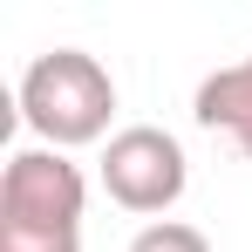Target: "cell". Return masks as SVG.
I'll use <instances>...</instances> for the list:
<instances>
[{
    "mask_svg": "<svg viewBox=\"0 0 252 252\" xmlns=\"http://www.w3.org/2000/svg\"><path fill=\"white\" fill-rule=\"evenodd\" d=\"M116 116V82L89 48H48L21 75V123L41 136L48 150H82L109 136Z\"/></svg>",
    "mask_w": 252,
    "mask_h": 252,
    "instance_id": "obj_1",
    "label": "cell"
},
{
    "mask_svg": "<svg viewBox=\"0 0 252 252\" xmlns=\"http://www.w3.org/2000/svg\"><path fill=\"white\" fill-rule=\"evenodd\" d=\"M184 184H191V164H184V143H177L170 129L129 123V129H116V136L102 143V191L123 211H136V218L157 225V211L177 205Z\"/></svg>",
    "mask_w": 252,
    "mask_h": 252,
    "instance_id": "obj_2",
    "label": "cell"
},
{
    "mask_svg": "<svg viewBox=\"0 0 252 252\" xmlns=\"http://www.w3.org/2000/svg\"><path fill=\"white\" fill-rule=\"evenodd\" d=\"M82 211H89V177H82V164H68V150L28 143V150L7 157L0 218H14V225H75L82 232Z\"/></svg>",
    "mask_w": 252,
    "mask_h": 252,
    "instance_id": "obj_3",
    "label": "cell"
},
{
    "mask_svg": "<svg viewBox=\"0 0 252 252\" xmlns=\"http://www.w3.org/2000/svg\"><path fill=\"white\" fill-rule=\"evenodd\" d=\"M191 116L218 136H232L239 143V157L252 164V55L246 62H232V68H211L198 95H191Z\"/></svg>",
    "mask_w": 252,
    "mask_h": 252,
    "instance_id": "obj_4",
    "label": "cell"
},
{
    "mask_svg": "<svg viewBox=\"0 0 252 252\" xmlns=\"http://www.w3.org/2000/svg\"><path fill=\"white\" fill-rule=\"evenodd\" d=\"M0 252H82L75 225H14L0 218Z\"/></svg>",
    "mask_w": 252,
    "mask_h": 252,
    "instance_id": "obj_5",
    "label": "cell"
},
{
    "mask_svg": "<svg viewBox=\"0 0 252 252\" xmlns=\"http://www.w3.org/2000/svg\"><path fill=\"white\" fill-rule=\"evenodd\" d=\"M129 252H211V239L198 225H184V218H157V225H143L129 239Z\"/></svg>",
    "mask_w": 252,
    "mask_h": 252,
    "instance_id": "obj_6",
    "label": "cell"
}]
</instances>
